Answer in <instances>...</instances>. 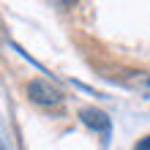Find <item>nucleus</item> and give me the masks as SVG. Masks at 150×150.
Returning <instances> with one entry per match:
<instances>
[{
  "label": "nucleus",
  "mask_w": 150,
  "mask_h": 150,
  "mask_svg": "<svg viewBox=\"0 0 150 150\" xmlns=\"http://www.w3.org/2000/svg\"><path fill=\"white\" fill-rule=\"evenodd\" d=\"M82 120L87 123V126H93V128L104 131V134L109 131V120H107V115L98 112V109H85V112H82Z\"/></svg>",
  "instance_id": "f03ea898"
},
{
  "label": "nucleus",
  "mask_w": 150,
  "mask_h": 150,
  "mask_svg": "<svg viewBox=\"0 0 150 150\" xmlns=\"http://www.w3.org/2000/svg\"><path fill=\"white\" fill-rule=\"evenodd\" d=\"M28 96L36 104H41V107H55V104L63 101V93L57 87H52L49 82H44V79H33L28 85Z\"/></svg>",
  "instance_id": "f257e3e1"
},
{
  "label": "nucleus",
  "mask_w": 150,
  "mask_h": 150,
  "mask_svg": "<svg viewBox=\"0 0 150 150\" xmlns=\"http://www.w3.org/2000/svg\"><path fill=\"white\" fill-rule=\"evenodd\" d=\"M134 150H150V137H145V139H142V142H139Z\"/></svg>",
  "instance_id": "7ed1b4c3"
}]
</instances>
